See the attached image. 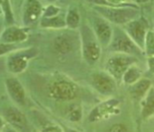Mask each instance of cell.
I'll list each match as a JSON object with an SVG mask.
<instances>
[{"instance_id": "obj_1", "label": "cell", "mask_w": 154, "mask_h": 132, "mask_svg": "<svg viewBox=\"0 0 154 132\" xmlns=\"http://www.w3.org/2000/svg\"><path fill=\"white\" fill-rule=\"evenodd\" d=\"M95 9L110 22L116 24H125L126 25L137 16L138 10L136 8L130 7H109L104 5H97Z\"/></svg>"}, {"instance_id": "obj_2", "label": "cell", "mask_w": 154, "mask_h": 132, "mask_svg": "<svg viewBox=\"0 0 154 132\" xmlns=\"http://www.w3.org/2000/svg\"><path fill=\"white\" fill-rule=\"evenodd\" d=\"M82 55L90 64L97 63L101 56V46L95 33L87 26L82 29Z\"/></svg>"}, {"instance_id": "obj_3", "label": "cell", "mask_w": 154, "mask_h": 132, "mask_svg": "<svg viewBox=\"0 0 154 132\" xmlns=\"http://www.w3.org/2000/svg\"><path fill=\"white\" fill-rule=\"evenodd\" d=\"M136 58L134 55L126 54L116 53L111 55L106 62V70L108 74L116 79H121L130 66L134 64Z\"/></svg>"}, {"instance_id": "obj_4", "label": "cell", "mask_w": 154, "mask_h": 132, "mask_svg": "<svg viewBox=\"0 0 154 132\" xmlns=\"http://www.w3.org/2000/svg\"><path fill=\"white\" fill-rule=\"evenodd\" d=\"M147 23L143 18L133 20L125 26V31L129 37L132 40L141 50H144L146 35L148 33Z\"/></svg>"}, {"instance_id": "obj_5", "label": "cell", "mask_w": 154, "mask_h": 132, "mask_svg": "<svg viewBox=\"0 0 154 132\" xmlns=\"http://www.w3.org/2000/svg\"><path fill=\"white\" fill-rule=\"evenodd\" d=\"M110 49L116 53L126 54L130 55L137 53L139 50L137 45L129 37V36L121 31L116 33L114 37H112Z\"/></svg>"}, {"instance_id": "obj_6", "label": "cell", "mask_w": 154, "mask_h": 132, "mask_svg": "<svg viewBox=\"0 0 154 132\" xmlns=\"http://www.w3.org/2000/svg\"><path fill=\"white\" fill-rule=\"evenodd\" d=\"M119 106V102L116 99H110L104 102L91 111L89 115V121L91 122L106 119L109 116L116 114L117 107Z\"/></svg>"}, {"instance_id": "obj_7", "label": "cell", "mask_w": 154, "mask_h": 132, "mask_svg": "<svg viewBox=\"0 0 154 132\" xmlns=\"http://www.w3.org/2000/svg\"><path fill=\"white\" fill-rule=\"evenodd\" d=\"M94 88L103 95H110L116 91V83L113 77L106 73H97L92 76Z\"/></svg>"}, {"instance_id": "obj_8", "label": "cell", "mask_w": 154, "mask_h": 132, "mask_svg": "<svg viewBox=\"0 0 154 132\" xmlns=\"http://www.w3.org/2000/svg\"><path fill=\"white\" fill-rule=\"evenodd\" d=\"M50 93L54 98L61 101L72 100L76 97L74 86L66 81H59L53 83L50 88Z\"/></svg>"}, {"instance_id": "obj_9", "label": "cell", "mask_w": 154, "mask_h": 132, "mask_svg": "<svg viewBox=\"0 0 154 132\" xmlns=\"http://www.w3.org/2000/svg\"><path fill=\"white\" fill-rule=\"evenodd\" d=\"M34 50H27V53H17L10 56L7 62L8 69L10 72L13 74H20L23 72L28 64V60L32 56H30V53H32Z\"/></svg>"}, {"instance_id": "obj_10", "label": "cell", "mask_w": 154, "mask_h": 132, "mask_svg": "<svg viewBox=\"0 0 154 132\" xmlns=\"http://www.w3.org/2000/svg\"><path fill=\"white\" fill-rule=\"evenodd\" d=\"M3 116L14 129L24 130L26 128V120L24 115L16 107H8L3 112Z\"/></svg>"}, {"instance_id": "obj_11", "label": "cell", "mask_w": 154, "mask_h": 132, "mask_svg": "<svg viewBox=\"0 0 154 132\" xmlns=\"http://www.w3.org/2000/svg\"><path fill=\"white\" fill-rule=\"evenodd\" d=\"M94 33L97 39L103 46L110 45L113 33L110 25L103 20H97L94 24Z\"/></svg>"}, {"instance_id": "obj_12", "label": "cell", "mask_w": 154, "mask_h": 132, "mask_svg": "<svg viewBox=\"0 0 154 132\" xmlns=\"http://www.w3.org/2000/svg\"><path fill=\"white\" fill-rule=\"evenodd\" d=\"M7 90L8 94L14 102L18 104H23L25 102L26 93L25 90L21 83L15 78H9L6 79Z\"/></svg>"}, {"instance_id": "obj_13", "label": "cell", "mask_w": 154, "mask_h": 132, "mask_svg": "<svg viewBox=\"0 0 154 132\" xmlns=\"http://www.w3.org/2000/svg\"><path fill=\"white\" fill-rule=\"evenodd\" d=\"M27 38V33L24 29L17 27H9L1 36L2 44H13L24 41Z\"/></svg>"}, {"instance_id": "obj_14", "label": "cell", "mask_w": 154, "mask_h": 132, "mask_svg": "<svg viewBox=\"0 0 154 132\" xmlns=\"http://www.w3.org/2000/svg\"><path fill=\"white\" fill-rule=\"evenodd\" d=\"M42 7L37 1H28L26 3L23 13V22L26 26L32 25L38 20L41 13Z\"/></svg>"}, {"instance_id": "obj_15", "label": "cell", "mask_w": 154, "mask_h": 132, "mask_svg": "<svg viewBox=\"0 0 154 132\" xmlns=\"http://www.w3.org/2000/svg\"><path fill=\"white\" fill-rule=\"evenodd\" d=\"M154 115V88H151L146 95L143 107H142V116L146 119Z\"/></svg>"}, {"instance_id": "obj_16", "label": "cell", "mask_w": 154, "mask_h": 132, "mask_svg": "<svg viewBox=\"0 0 154 132\" xmlns=\"http://www.w3.org/2000/svg\"><path fill=\"white\" fill-rule=\"evenodd\" d=\"M151 87V82L146 79H139L138 82L132 85V93L137 98L144 97L148 93Z\"/></svg>"}, {"instance_id": "obj_17", "label": "cell", "mask_w": 154, "mask_h": 132, "mask_svg": "<svg viewBox=\"0 0 154 132\" xmlns=\"http://www.w3.org/2000/svg\"><path fill=\"white\" fill-rule=\"evenodd\" d=\"M141 75L142 72L140 69L133 64L126 70V72L123 76V79L124 82L127 84L133 85L138 82L139 79H141Z\"/></svg>"}, {"instance_id": "obj_18", "label": "cell", "mask_w": 154, "mask_h": 132, "mask_svg": "<svg viewBox=\"0 0 154 132\" xmlns=\"http://www.w3.org/2000/svg\"><path fill=\"white\" fill-rule=\"evenodd\" d=\"M43 27H53V28H62L66 25V21L63 17L55 16L53 17H45L41 22Z\"/></svg>"}, {"instance_id": "obj_19", "label": "cell", "mask_w": 154, "mask_h": 132, "mask_svg": "<svg viewBox=\"0 0 154 132\" xmlns=\"http://www.w3.org/2000/svg\"><path fill=\"white\" fill-rule=\"evenodd\" d=\"M65 21H66V25L69 27L75 29L79 27V22H80V16L76 10L71 9L69 10V13H67Z\"/></svg>"}, {"instance_id": "obj_20", "label": "cell", "mask_w": 154, "mask_h": 132, "mask_svg": "<svg viewBox=\"0 0 154 132\" xmlns=\"http://www.w3.org/2000/svg\"><path fill=\"white\" fill-rule=\"evenodd\" d=\"M54 48L60 53H67L71 50V43L67 38L59 37L54 41Z\"/></svg>"}, {"instance_id": "obj_21", "label": "cell", "mask_w": 154, "mask_h": 132, "mask_svg": "<svg viewBox=\"0 0 154 132\" xmlns=\"http://www.w3.org/2000/svg\"><path fill=\"white\" fill-rule=\"evenodd\" d=\"M144 51L149 57L154 56V32L148 31L144 43Z\"/></svg>"}, {"instance_id": "obj_22", "label": "cell", "mask_w": 154, "mask_h": 132, "mask_svg": "<svg viewBox=\"0 0 154 132\" xmlns=\"http://www.w3.org/2000/svg\"><path fill=\"white\" fill-rule=\"evenodd\" d=\"M1 5H2L3 12L4 13L6 22L8 23H12L13 22V13H12V11H11V8H10L9 6V2H2Z\"/></svg>"}, {"instance_id": "obj_23", "label": "cell", "mask_w": 154, "mask_h": 132, "mask_svg": "<svg viewBox=\"0 0 154 132\" xmlns=\"http://www.w3.org/2000/svg\"><path fill=\"white\" fill-rule=\"evenodd\" d=\"M82 117V112L79 108H74L69 112V118L72 121H78Z\"/></svg>"}, {"instance_id": "obj_24", "label": "cell", "mask_w": 154, "mask_h": 132, "mask_svg": "<svg viewBox=\"0 0 154 132\" xmlns=\"http://www.w3.org/2000/svg\"><path fill=\"white\" fill-rule=\"evenodd\" d=\"M59 12V8H57L55 6L51 5L48 7V8L45 11V17H53L57 16V13Z\"/></svg>"}, {"instance_id": "obj_25", "label": "cell", "mask_w": 154, "mask_h": 132, "mask_svg": "<svg viewBox=\"0 0 154 132\" xmlns=\"http://www.w3.org/2000/svg\"><path fill=\"white\" fill-rule=\"evenodd\" d=\"M42 132H63L59 126H48L43 128Z\"/></svg>"}, {"instance_id": "obj_26", "label": "cell", "mask_w": 154, "mask_h": 132, "mask_svg": "<svg viewBox=\"0 0 154 132\" xmlns=\"http://www.w3.org/2000/svg\"><path fill=\"white\" fill-rule=\"evenodd\" d=\"M111 132H127V129L124 125H115L110 130Z\"/></svg>"}, {"instance_id": "obj_27", "label": "cell", "mask_w": 154, "mask_h": 132, "mask_svg": "<svg viewBox=\"0 0 154 132\" xmlns=\"http://www.w3.org/2000/svg\"><path fill=\"white\" fill-rule=\"evenodd\" d=\"M148 64L149 71H150L152 74H154V56L149 57V59H148Z\"/></svg>"}, {"instance_id": "obj_28", "label": "cell", "mask_w": 154, "mask_h": 132, "mask_svg": "<svg viewBox=\"0 0 154 132\" xmlns=\"http://www.w3.org/2000/svg\"><path fill=\"white\" fill-rule=\"evenodd\" d=\"M4 132H17L15 129H12V128H6Z\"/></svg>"}]
</instances>
